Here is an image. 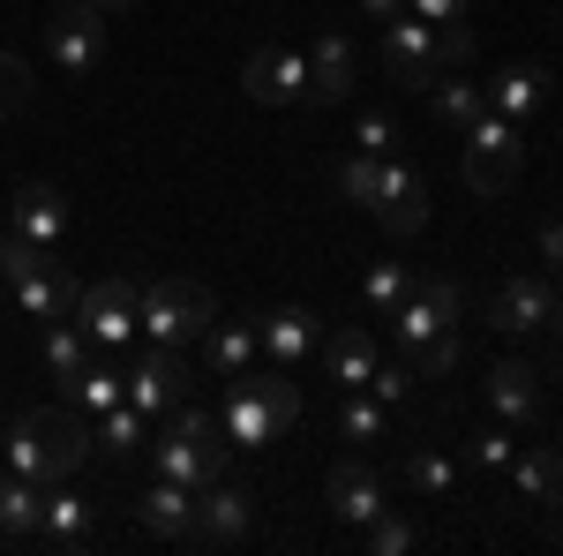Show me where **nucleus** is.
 <instances>
[{"mask_svg":"<svg viewBox=\"0 0 563 556\" xmlns=\"http://www.w3.org/2000/svg\"><path fill=\"white\" fill-rule=\"evenodd\" d=\"M90 451H98V422H90V414H76V406H60V414H53V406H45V414H23V422H15V436L0 444L8 473H23V481H38V489L68 481Z\"/></svg>","mask_w":563,"mask_h":556,"instance_id":"nucleus-1","label":"nucleus"},{"mask_svg":"<svg viewBox=\"0 0 563 556\" xmlns=\"http://www.w3.org/2000/svg\"><path fill=\"white\" fill-rule=\"evenodd\" d=\"M390 339H398V361L413 377H443L459 361V286L451 279H421L390 308Z\"/></svg>","mask_w":563,"mask_h":556,"instance_id":"nucleus-2","label":"nucleus"},{"mask_svg":"<svg viewBox=\"0 0 563 556\" xmlns=\"http://www.w3.org/2000/svg\"><path fill=\"white\" fill-rule=\"evenodd\" d=\"M301 422V399L286 384V369H241V377H225V406H218V436L225 444H241V451H271L286 428Z\"/></svg>","mask_w":563,"mask_h":556,"instance_id":"nucleus-3","label":"nucleus"},{"mask_svg":"<svg viewBox=\"0 0 563 556\" xmlns=\"http://www.w3.org/2000/svg\"><path fill=\"white\" fill-rule=\"evenodd\" d=\"M166 422H174V428H166V436L151 444L158 473H166V481H180V489H211L218 473H225V444H218V422L203 414V406H188V399H180Z\"/></svg>","mask_w":563,"mask_h":556,"instance_id":"nucleus-4","label":"nucleus"},{"mask_svg":"<svg viewBox=\"0 0 563 556\" xmlns=\"http://www.w3.org/2000/svg\"><path fill=\"white\" fill-rule=\"evenodd\" d=\"M211 316H218V301L196 279H143V294H135V324H143V339H158V346L203 339Z\"/></svg>","mask_w":563,"mask_h":556,"instance_id":"nucleus-5","label":"nucleus"},{"mask_svg":"<svg viewBox=\"0 0 563 556\" xmlns=\"http://www.w3.org/2000/svg\"><path fill=\"white\" fill-rule=\"evenodd\" d=\"M121 384H129V406L135 414H151V422H166L180 399H188V361H180V346H135L129 361H121Z\"/></svg>","mask_w":563,"mask_h":556,"instance_id":"nucleus-6","label":"nucleus"},{"mask_svg":"<svg viewBox=\"0 0 563 556\" xmlns=\"http://www.w3.org/2000/svg\"><path fill=\"white\" fill-rule=\"evenodd\" d=\"M384 76L406 90H429L435 76H451V61H443V31L421 23V15H390L384 23Z\"/></svg>","mask_w":563,"mask_h":556,"instance_id":"nucleus-7","label":"nucleus"},{"mask_svg":"<svg viewBox=\"0 0 563 556\" xmlns=\"http://www.w3.org/2000/svg\"><path fill=\"white\" fill-rule=\"evenodd\" d=\"M106 31H113V15H98L90 0H60L53 23H45V53L60 61V76H98V61H106Z\"/></svg>","mask_w":563,"mask_h":556,"instance_id":"nucleus-8","label":"nucleus"},{"mask_svg":"<svg viewBox=\"0 0 563 556\" xmlns=\"http://www.w3.org/2000/svg\"><path fill=\"white\" fill-rule=\"evenodd\" d=\"M519 121H504V113H481L474 129H466V181H474L481 196H504L511 181H519Z\"/></svg>","mask_w":563,"mask_h":556,"instance_id":"nucleus-9","label":"nucleus"},{"mask_svg":"<svg viewBox=\"0 0 563 556\" xmlns=\"http://www.w3.org/2000/svg\"><path fill=\"white\" fill-rule=\"evenodd\" d=\"M135 279H98V286H84V301H76V324L90 331V346H113V353H129L135 346Z\"/></svg>","mask_w":563,"mask_h":556,"instance_id":"nucleus-10","label":"nucleus"},{"mask_svg":"<svg viewBox=\"0 0 563 556\" xmlns=\"http://www.w3.org/2000/svg\"><path fill=\"white\" fill-rule=\"evenodd\" d=\"M241 84L256 106H301L308 98V53L301 45H263L256 61L241 68Z\"/></svg>","mask_w":563,"mask_h":556,"instance_id":"nucleus-11","label":"nucleus"},{"mask_svg":"<svg viewBox=\"0 0 563 556\" xmlns=\"http://www.w3.org/2000/svg\"><path fill=\"white\" fill-rule=\"evenodd\" d=\"M368 211L384 218L390 233H421L429 226V181L413 159H384V181H376V204Z\"/></svg>","mask_w":563,"mask_h":556,"instance_id":"nucleus-12","label":"nucleus"},{"mask_svg":"<svg viewBox=\"0 0 563 556\" xmlns=\"http://www.w3.org/2000/svg\"><path fill=\"white\" fill-rule=\"evenodd\" d=\"M488 324L511 331V339H519V331H549V324H556V286H549V279H504L496 301H488Z\"/></svg>","mask_w":563,"mask_h":556,"instance_id":"nucleus-13","label":"nucleus"},{"mask_svg":"<svg viewBox=\"0 0 563 556\" xmlns=\"http://www.w3.org/2000/svg\"><path fill=\"white\" fill-rule=\"evenodd\" d=\"M256 339H263V361L271 369H301L308 353H316V339H323V316L316 308H271L256 324Z\"/></svg>","mask_w":563,"mask_h":556,"instance_id":"nucleus-14","label":"nucleus"},{"mask_svg":"<svg viewBox=\"0 0 563 556\" xmlns=\"http://www.w3.org/2000/svg\"><path fill=\"white\" fill-rule=\"evenodd\" d=\"M249 519H256V497H249L241 481L218 473L211 489H196V542H241Z\"/></svg>","mask_w":563,"mask_h":556,"instance_id":"nucleus-15","label":"nucleus"},{"mask_svg":"<svg viewBox=\"0 0 563 556\" xmlns=\"http://www.w3.org/2000/svg\"><path fill=\"white\" fill-rule=\"evenodd\" d=\"M135 519H143V534H158V542H196V489H180V481H151L143 497H135Z\"/></svg>","mask_w":563,"mask_h":556,"instance_id":"nucleus-16","label":"nucleus"},{"mask_svg":"<svg viewBox=\"0 0 563 556\" xmlns=\"http://www.w3.org/2000/svg\"><path fill=\"white\" fill-rule=\"evenodd\" d=\"M8 294H15V308H23L31 324H60V316H76L84 286H76V279H68L60 263H38V271H31V279H15Z\"/></svg>","mask_w":563,"mask_h":556,"instance_id":"nucleus-17","label":"nucleus"},{"mask_svg":"<svg viewBox=\"0 0 563 556\" xmlns=\"http://www.w3.org/2000/svg\"><path fill=\"white\" fill-rule=\"evenodd\" d=\"M339 98H353V45L323 31L308 45V106H339Z\"/></svg>","mask_w":563,"mask_h":556,"instance_id":"nucleus-18","label":"nucleus"},{"mask_svg":"<svg viewBox=\"0 0 563 556\" xmlns=\"http://www.w3.org/2000/svg\"><path fill=\"white\" fill-rule=\"evenodd\" d=\"M60 226H68V196H60L53 181L15 188V233H31L38 249H60Z\"/></svg>","mask_w":563,"mask_h":556,"instance_id":"nucleus-19","label":"nucleus"},{"mask_svg":"<svg viewBox=\"0 0 563 556\" xmlns=\"http://www.w3.org/2000/svg\"><path fill=\"white\" fill-rule=\"evenodd\" d=\"M481 391H488V406H496L504 422H541V377H533L526 361H496Z\"/></svg>","mask_w":563,"mask_h":556,"instance_id":"nucleus-20","label":"nucleus"},{"mask_svg":"<svg viewBox=\"0 0 563 556\" xmlns=\"http://www.w3.org/2000/svg\"><path fill=\"white\" fill-rule=\"evenodd\" d=\"M488 113H504V121H533V113H541V98H549V76H541V68H496V76H488Z\"/></svg>","mask_w":563,"mask_h":556,"instance_id":"nucleus-21","label":"nucleus"},{"mask_svg":"<svg viewBox=\"0 0 563 556\" xmlns=\"http://www.w3.org/2000/svg\"><path fill=\"white\" fill-rule=\"evenodd\" d=\"M331 512L346 519V526H368V519L384 512V481L361 467V459H339L331 467Z\"/></svg>","mask_w":563,"mask_h":556,"instance_id":"nucleus-22","label":"nucleus"},{"mask_svg":"<svg viewBox=\"0 0 563 556\" xmlns=\"http://www.w3.org/2000/svg\"><path fill=\"white\" fill-rule=\"evenodd\" d=\"M504 473H511V497H519V504L563 512V459H556V451H519Z\"/></svg>","mask_w":563,"mask_h":556,"instance_id":"nucleus-23","label":"nucleus"},{"mask_svg":"<svg viewBox=\"0 0 563 556\" xmlns=\"http://www.w3.org/2000/svg\"><path fill=\"white\" fill-rule=\"evenodd\" d=\"M38 534H45V542H60V549H84L90 534H98L90 497H68V489L53 481V489H45V512H38Z\"/></svg>","mask_w":563,"mask_h":556,"instance_id":"nucleus-24","label":"nucleus"},{"mask_svg":"<svg viewBox=\"0 0 563 556\" xmlns=\"http://www.w3.org/2000/svg\"><path fill=\"white\" fill-rule=\"evenodd\" d=\"M256 353H263L256 324H218V316H211V331H203V369H211V377H241V369H256Z\"/></svg>","mask_w":563,"mask_h":556,"instance_id":"nucleus-25","label":"nucleus"},{"mask_svg":"<svg viewBox=\"0 0 563 556\" xmlns=\"http://www.w3.org/2000/svg\"><path fill=\"white\" fill-rule=\"evenodd\" d=\"M323 369H331V384H339V391H361L368 377H376V339H368L361 324L331 331V346H323Z\"/></svg>","mask_w":563,"mask_h":556,"instance_id":"nucleus-26","label":"nucleus"},{"mask_svg":"<svg viewBox=\"0 0 563 556\" xmlns=\"http://www.w3.org/2000/svg\"><path fill=\"white\" fill-rule=\"evenodd\" d=\"M38 512H45V489H38V481L0 473V534H8V542H31V534H38Z\"/></svg>","mask_w":563,"mask_h":556,"instance_id":"nucleus-27","label":"nucleus"},{"mask_svg":"<svg viewBox=\"0 0 563 556\" xmlns=\"http://www.w3.org/2000/svg\"><path fill=\"white\" fill-rule=\"evenodd\" d=\"M429 98H435V121H443V129H474L481 113H488V90H481V84H466L459 68H451V76H435V84H429Z\"/></svg>","mask_w":563,"mask_h":556,"instance_id":"nucleus-28","label":"nucleus"},{"mask_svg":"<svg viewBox=\"0 0 563 556\" xmlns=\"http://www.w3.org/2000/svg\"><path fill=\"white\" fill-rule=\"evenodd\" d=\"M339 436H346V444H384L390 406L376 399V391H346V399H339Z\"/></svg>","mask_w":563,"mask_h":556,"instance_id":"nucleus-29","label":"nucleus"},{"mask_svg":"<svg viewBox=\"0 0 563 556\" xmlns=\"http://www.w3.org/2000/svg\"><path fill=\"white\" fill-rule=\"evenodd\" d=\"M45 369L68 384V377H84L90 369V331L76 316H60V324H45Z\"/></svg>","mask_w":563,"mask_h":556,"instance_id":"nucleus-30","label":"nucleus"},{"mask_svg":"<svg viewBox=\"0 0 563 556\" xmlns=\"http://www.w3.org/2000/svg\"><path fill=\"white\" fill-rule=\"evenodd\" d=\"M121 399H129V384H121V369H106V361H90L84 377H68V406L90 414V422H98L106 406H121Z\"/></svg>","mask_w":563,"mask_h":556,"instance_id":"nucleus-31","label":"nucleus"},{"mask_svg":"<svg viewBox=\"0 0 563 556\" xmlns=\"http://www.w3.org/2000/svg\"><path fill=\"white\" fill-rule=\"evenodd\" d=\"M413 294V271L406 263H368V279H361V308L376 316V324H390V308Z\"/></svg>","mask_w":563,"mask_h":556,"instance_id":"nucleus-32","label":"nucleus"},{"mask_svg":"<svg viewBox=\"0 0 563 556\" xmlns=\"http://www.w3.org/2000/svg\"><path fill=\"white\" fill-rule=\"evenodd\" d=\"M143 428H151V414H135L129 399H121V406L98 414V444H106L113 459H135V451H143Z\"/></svg>","mask_w":563,"mask_h":556,"instance_id":"nucleus-33","label":"nucleus"},{"mask_svg":"<svg viewBox=\"0 0 563 556\" xmlns=\"http://www.w3.org/2000/svg\"><path fill=\"white\" fill-rule=\"evenodd\" d=\"M361 542H368L376 556H406V549H421V526H413L406 512H390V504H384V512L361 526Z\"/></svg>","mask_w":563,"mask_h":556,"instance_id":"nucleus-34","label":"nucleus"},{"mask_svg":"<svg viewBox=\"0 0 563 556\" xmlns=\"http://www.w3.org/2000/svg\"><path fill=\"white\" fill-rule=\"evenodd\" d=\"M406 481H413V489H421V497H435V504H443V497H451V489H459V467H451V459H443V451H435V444H421V451H413V459H406Z\"/></svg>","mask_w":563,"mask_h":556,"instance_id":"nucleus-35","label":"nucleus"},{"mask_svg":"<svg viewBox=\"0 0 563 556\" xmlns=\"http://www.w3.org/2000/svg\"><path fill=\"white\" fill-rule=\"evenodd\" d=\"M38 263H53V249H38V241H31V233H15V226L0 233V286H15V279H31Z\"/></svg>","mask_w":563,"mask_h":556,"instance_id":"nucleus-36","label":"nucleus"},{"mask_svg":"<svg viewBox=\"0 0 563 556\" xmlns=\"http://www.w3.org/2000/svg\"><path fill=\"white\" fill-rule=\"evenodd\" d=\"M353 151H368V159H398V151H406V129H398L390 113H361V121H353Z\"/></svg>","mask_w":563,"mask_h":556,"instance_id":"nucleus-37","label":"nucleus"},{"mask_svg":"<svg viewBox=\"0 0 563 556\" xmlns=\"http://www.w3.org/2000/svg\"><path fill=\"white\" fill-rule=\"evenodd\" d=\"M376 181H384V159L353 151L346 166H339V196H346V204H376Z\"/></svg>","mask_w":563,"mask_h":556,"instance_id":"nucleus-38","label":"nucleus"},{"mask_svg":"<svg viewBox=\"0 0 563 556\" xmlns=\"http://www.w3.org/2000/svg\"><path fill=\"white\" fill-rule=\"evenodd\" d=\"M466 459H474L481 473H504L511 459H519V444H511V428H481L474 444H466Z\"/></svg>","mask_w":563,"mask_h":556,"instance_id":"nucleus-39","label":"nucleus"},{"mask_svg":"<svg viewBox=\"0 0 563 556\" xmlns=\"http://www.w3.org/2000/svg\"><path fill=\"white\" fill-rule=\"evenodd\" d=\"M413 384H421V377H413L406 361H376V377H368L361 391H376L384 406H406V399H413Z\"/></svg>","mask_w":563,"mask_h":556,"instance_id":"nucleus-40","label":"nucleus"},{"mask_svg":"<svg viewBox=\"0 0 563 556\" xmlns=\"http://www.w3.org/2000/svg\"><path fill=\"white\" fill-rule=\"evenodd\" d=\"M23 98H31V68H23L15 53H0V121L23 113Z\"/></svg>","mask_w":563,"mask_h":556,"instance_id":"nucleus-41","label":"nucleus"},{"mask_svg":"<svg viewBox=\"0 0 563 556\" xmlns=\"http://www.w3.org/2000/svg\"><path fill=\"white\" fill-rule=\"evenodd\" d=\"M466 8H474V0H406V15H421L435 31H443V23H466Z\"/></svg>","mask_w":563,"mask_h":556,"instance_id":"nucleus-42","label":"nucleus"},{"mask_svg":"<svg viewBox=\"0 0 563 556\" xmlns=\"http://www.w3.org/2000/svg\"><path fill=\"white\" fill-rule=\"evenodd\" d=\"M361 15L368 23H390V15H406V0H361Z\"/></svg>","mask_w":563,"mask_h":556,"instance_id":"nucleus-43","label":"nucleus"},{"mask_svg":"<svg viewBox=\"0 0 563 556\" xmlns=\"http://www.w3.org/2000/svg\"><path fill=\"white\" fill-rule=\"evenodd\" d=\"M541 257H549V263H556V271H563V218H556V226H549V233H541Z\"/></svg>","mask_w":563,"mask_h":556,"instance_id":"nucleus-44","label":"nucleus"},{"mask_svg":"<svg viewBox=\"0 0 563 556\" xmlns=\"http://www.w3.org/2000/svg\"><path fill=\"white\" fill-rule=\"evenodd\" d=\"M90 8H98V15H129L135 0H90Z\"/></svg>","mask_w":563,"mask_h":556,"instance_id":"nucleus-45","label":"nucleus"},{"mask_svg":"<svg viewBox=\"0 0 563 556\" xmlns=\"http://www.w3.org/2000/svg\"><path fill=\"white\" fill-rule=\"evenodd\" d=\"M53 8H60V0H53Z\"/></svg>","mask_w":563,"mask_h":556,"instance_id":"nucleus-46","label":"nucleus"}]
</instances>
